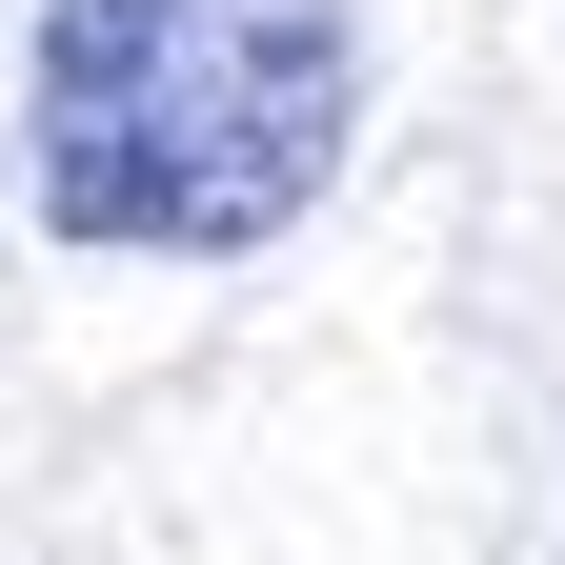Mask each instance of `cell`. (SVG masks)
<instances>
[{
  "label": "cell",
  "mask_w": 565,
  "mask_h": 565,
  "mask_svg": "<svg viewBox=\"0 0 565 565\" xmlns=\"http://www.w3.org/2000/svg\"><path fill=\"white\" fill-rule=\"evenodd\" d=\"M364 141V0H41L21 182L82 263H263Z\"/></svg>",
  "instance_id": "6da1fadb"
}]
</instances>
